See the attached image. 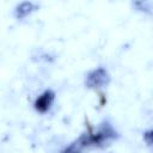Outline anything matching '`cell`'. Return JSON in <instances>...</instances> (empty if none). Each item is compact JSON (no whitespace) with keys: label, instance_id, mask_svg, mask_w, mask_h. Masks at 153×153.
Masks as SVG:
<instances>
[{"label":"cell","instance_id":"obj_3","mask_svg":"<svg viewBox=\"0 0 153 153\" xmlns=\"http://www.w3.org/2000/svg\"><path fill=\"white\" fill-rule=\"evenodd\" d=\"M54 99H55V93L51 90H47L41 96L37 97V99L35 100L33 106H35L36 111H38L41 114H44L51 108V105L54 103Z\"/></svg>","mask_w":153,"mask_h":153},{"label":"cell","instance_id":"obj_4","mask_svg":"<svg viewBox=\"0 0 153 153\" xmlns=\"http://www.w3.org/2000/svg\"><path fill=\"white\" fill-rule=\"evenodd\" d=\"M35 8V5L32 2H29V1H25V2H22L17 6L16 8V16L18 18H24L26 17L30 12H32Z\"/></svg>","mask_w":153,"mask_h":153},{"label":"cell","instance_id":"obj_6","mask_svg":"<svg viewBox=\"0 0 153 153\" xmlns=\"http://www.w3.org/2000/svg\"><path fill=\"white\" fill-rule=\"evenodd\" d=\"M143 140L148 145H153V130H148L143 134Z\"/></svg>","mask_w":153,"mask_h":153},{"label":"cell","instance_id":"obj_1","mask_svg":"<svg viewBox=\"0 0 153 153\" xmlns=\"http://www.w3.org/2000/svg\"><path fill=\"white\" fill-rule=\"evenodd\" d=\"M116 137V131L109 123H103L102 127L94 133H85L78 139V143L81 147L86 146H104L106 142Z\"/></svg>","mask_w":153,"mask_h":153},{"label":"cell","instance_id":"obj_5","mask_svg":"<svg viewBox=\"0 0 153 153\" xmlns=\"http://www.w3.org/2000/svg\"><path fill=\"white\" fill-rule=\"evenodd\" d=\"M81 146L75 141L74 143H72V145H69L67 148H65L61 153H81Z\"/></svg>","mask_w":153,"mask_h":153},{"label":"cell","instance_id":"obj_2","mask_svg":"<svg viewBox=\"0 0 153 153\" xmlns=\"http://www.w3.org/2000/svg\"><path fill=\"white\" fill-rule=\"evenodd\" d=\"M110 76L105 68L99 67L91 71L86 75V86L88 88H100L109 84Z\"/></svg>","mask_w":153,"mask_h":153}]
</instances>
